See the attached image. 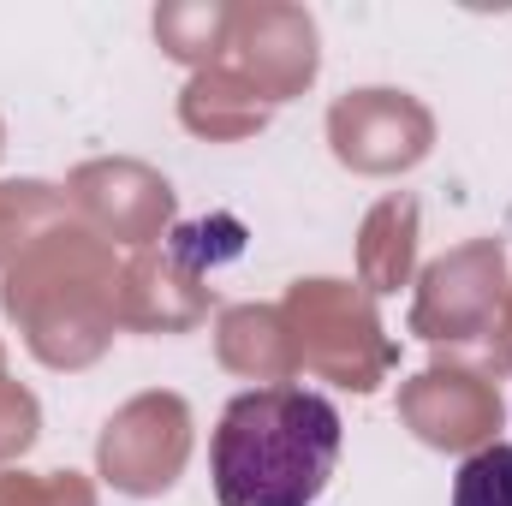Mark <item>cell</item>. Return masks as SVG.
<instances>
[{"label": "cell", "mask_w": 512, "mask_h": 506, "mask_svg": "<svg viewBox=\"0 0 512 506\" xmlns=\"http://www.w3.org/2000/svg\"><path fill=\"white\" fill-rule=\"evenodd\" d=\"M340 405L310 387H256L227 399L209 477L221 506H316L340 465Z\"/></svg>", "instance_id": "obj_1"}, {"label": "cell", "mask_w": 512, "mask_h": 506, "mask_svg": "<svg viewBox=\"0 0 512 506\" xmlns=\"http://www.w3.org/2000/svg\"><path fill=\"white\" fill-rule=\"evenodd\" d=\"M453 506H512V441H495L459 465Z\"/></svg>", "instance_id": "obj_2"}]
</instances>
